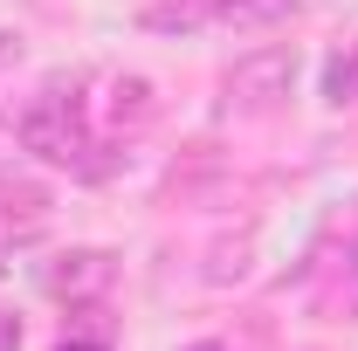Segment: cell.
<instances>
[{
  "label": "cell",
  "instance_id": "cell-1",
  "mask_svg": "<svg viewBox=\"0 0 358 351\" xmlns=\"http://www.w3.org/2000/svg\"><path fill=\"white\" fill-rule=\"evenodd\" d=\"M14 138L35 152V159H48V166H62V173H76V179H103L110 166L96 159V138H90L83 124V103H76V89H62V83H48L21 117H14Z\"/></svg>",
  "mask_w": 358,
  "mask_h": 351
},
{
  "label": "cell",
  "instance_id": "cell-2",
  "mask_svg": "<svg viewBox=\"0 0 358 351\" xmlns=\"http://www.w3.org/2000/svg\"><path fill=\"white\" fill-rule=\"evenodd\" d=\"M296 83V48H248V55H234V69H227V103H241V110H275L282 96Z\"/></svg>",
  "mask_w": 358,
  "mask_h": 351
},
{
  "label": "cell",
  "instance_id": "cell-3",
  "mask_svg": "<svg viewBox=\"0 0 358 351\" xmlns=\"http://www.w3.org/2000/svg\"><path fill=\"white\" fill-rule=\"evenodd\" d=\"M42 282H48V296H69V303H90V296H103V289L117 282V262H110L103 248H76V255H55Z\"/></svg>",
  "mask_w": 358,
  "mask_h": 351
},
{
  "label": "cell",
  "instance_id": "cell-4",
  "mask_svg": "<svg viewBox=\"0 0 358 351\" xmlns=\"http://www.w3.org/2000/svg\"><path fill=\"white\" fill-rule=\"evenodd\" d=\"M207 21H214V0H159L138 14V28H152V35H200Z\"/></svg>",
  "mask_w": 358,
  "mask_h": 351
},
{
  "label": "cell",
  "instance_id": "cell-5",
  "mask_svg": "<svg viewBox=\"0 0 358 351\" xmlns=\"http://www.w3.org/2000/svg\"><path fill=\"white\" fill-rule=\"evenodd\" d=\"M42 214H48V186L0 166V220H42Z\"/></svg>",
  "mask_w": 358,
  "mask_h": 351
},
{
  "label": "cell",
  "instance_id": "cell-6",
  "mask_svg": "<svg viewBox=\"0 0 358 351\" xmlns=\"http://www.w3.org/2000/svg\"><path fill=\"white\" fill-rule=\"evenodd\" d=\"M289 14H296V0H214V21H221V28H241V35L275 28V21H289Z\"/></svg>",
  "mask_w": 358,
  "mask_h": 351
},
{
  "label": "cell",
  "instance_id": "cell-7",
  "mask_svg": "<svg viewBox=\"0 0 358 351\" xmlns=\"http://www.w3.org/2000/svg\"><path fill=\"white\" fill-rule=\"evenodd\" d=\"M352 96H358V55H331V62H324V103L345 110Z\"/></svg>",
  "mask_w": 358,
  "mask_h": 351
},
{
  "label": "cell",
  "instance_id": "cell-8",
  "mask_svg": "<svg viewBox=\"0 0 358 351\" xmlns=\"http://www.w3.org/2000/svg\"><path fill=\"white\" fill-rule=\"evenodd\" d=\"M0 351H21V324H14L7 310H0Z\"/></svg>",
  "mask_w": 358,
  "mask_h": 351
},
{
  "label": "cell",
  "instance_id": "cell-9",
  "mask_svg": "<svg viewBox=\"0 0 358 351\" xmlns=\"http://www.w3.org/2000/svg\"><path fill=\"white\" fill-rule=\"evenodd\" d=\"M62 351H103V345H62Z\"/></svg>",
  "mask_w": 358,
  "mask_h": 351
},
{
  "label": "cell",
  "instance_id": "cell-10",
  "mask_svg": "<svg viewBox=\"0 0 358 351\" xmlns=\"http://www.w3.org/2000/svg\"><path fill=\"white\" fill-rule=\"evenodd\" d=\"M193 351H221V345H193Z\"/></svg>",
  "mask_w": 358,
  "mask_h": 351
}]
</instances>
